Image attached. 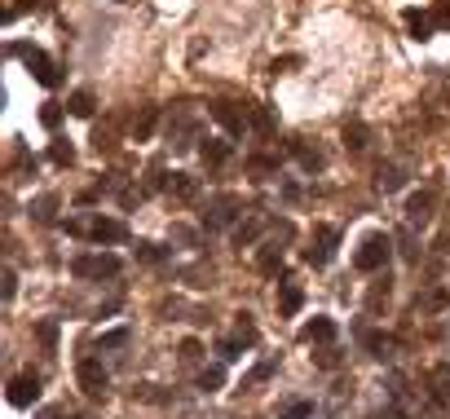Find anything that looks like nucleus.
Wrapping results in <instances>:
<instances>
[{
    "label": "nucleus",
    "instance_id": "5",
    "mask_svg": "<svg viewBox=\"0 0 450 419\" xmlns=\"http://www.w3.org/2000/svg\"><path fill=\"white\" fill-rule=\"evenodd\" d=\"M36 397H40V380L36 375H18L9 384V401H13V406H31Z\"/></svg>",
    "mask_w": 450,
    "mask_h": 419
},
{
    "label": "nucleus",
    "instance_id": "9",
    "mask_svg": "<svg viewBox=\"0 0 450 419\" xmlns=\"http://www.w3.org/2000/svg\"><path fill=\"white\" fill-rule=\"evenodd\" d=\"M300 335H305L309 344H327V340H336V323H331V318H313Z\"/></svg>",
    "mask_w": 450,
    "mask_h": 419
},
{
    "label": "nucleus",
    "instance_id": "11",
    "mask_svg": "<svg viewBox=\"0 0 450 419\" xmlns=\"http://www.w3.org/2000/svg\"><path fill=\"white\" fill-rule=\"evenodd\" d=\"M300 300H305V296H300V287H296L292 278H282V282H278V309H282V313H296Z\"/></svg>",
    "mask_w": 450,
    "mask_h": 419
},
{
    "label": "nucleus",
    "instance_id": "12",
    "mask_svg": "<svg viewBox=\"0 0 450 419\" xmlns=\"http://www.w3.org/2000/svg\"><path fill=\"white\" fill-rule=\"evenodd\" d=\"M155 120H159V111L155 106H142V115L132 120V142H146L150 132H155Z\"/></svg>",
    "mask_w": 450,
    "mask_h": 419
},
{
    "label": "nucleus",
    "instance_id": "1",
    "mask_svg": "<svg viewBox=\"0 0 450 419\" xmlns=\"http://www.w3.org/2000/svg\"><path fill=\"white\" fill-rule=\"evenodd\" d=\"M71 274H75V278H115V274H120V256H111V251H97V256H75V261H71Z\"/></svg>",
    "mask_w": 450,
    "mask_h": 419
},
{
    "label": "nucleus",
    "instance_id": "7",
    "mask_svg": "<svg viewBox=\"0 0 450 419\" xmlns=\"http://www.w3.org/2000/svg\"><path fill=\"white\" fill-rule=\"evenodd\" d=\"M208 111H212L230 132H243V128H247V111H235V102H212Z\"/></svg>",
    "mask_w": 450,
    "mask_h": 419
},
{
    "label": "nucleus",
    "instance_id": "25",
    "mask_svg": "<svg viewBox=\"0 0 450 419\" xmlns=\"http://www.w3.org/2000/svg\"><path fill=\"white\" fill-rule=\"evenodd\" d=\"M397 186H402L397 168H380V190H397Z\"/></svg>",
    "mask_w": 450,
    "mask_h": 419
},
{
    "label": "nucleus",
    "instance_id": "20",
    "mask_svg": "<svg viewBox=\"0 0 450 419\" xmlns=\"http://www.w3.org/2000/svg\"><path fill=\"white\" fill-rule=\"evenodd\" d=\"M221 380H225L221 366H208V371L199 375V389H208V393H212V389H221Z\"/></svg>",
    "mask_w": 450,
    "mask_h": 419
},
{
    "label": "nucleus",
    "instance_id": "16",
    "mask_svg": "<svg viewBox=\"0 0 450 419\" xmlns=\"http://www.w3.org/2000/svg\"><path fill=\"white\" fill-rule=\"evenodd\" d=\"M278 415H282V419H309V415H313V406H309V401H282Z\"/></svg>",
    "mask_w": 450,
    "mask_h": 419
},
{
    "label": "nucleus",
    "instance_id": "19",
    "mask_svg": "<svg viewBox=\"0 0 450 419\" xmlns=\"http://www.w3.org/2000/svg\"><path fill=\"white\" fill-rule=\"evenodd\" d=\"M432 393L450 397V366H437V371H432Z\"/></svg>",
    "mask_w": 450,
    "mask_h": 419
},
{
    "label": "nucleus",
    "instance_id": "6",
    "mask_svg": "<svg viewBox=\"0 0 450 419\" xmlns=\"http://www.w3.org/2000/svg\"><path fill=\"white\" fill-rule=\"evenodd\" d=\"M336 239H340V234L331 230V225H318V247H309V251H305V261H309V265H327V261H331V247H336Z\"/></svg>",
    "mask_w": 450,
    "mask_h": 419
},
{
    "label": "nucleus",
    "instance_id": "21",
    "mask_svg": "<svg viewBox=\"0 0 450 419\" xmlns=\"http://www.w3.org/2000/svg\"><path fill=\"white\" fill-rule=\"evenodd\" d=\"M256 234H261V221H247V225H239V230H235V243H239V247H247V243L256 239Z\"/></svg>",
    "mask_w": 450,
    "mask_h": 419
},
{
    "label": "nucleus",
    "instance_id": "24",
    "mask_svg": "<svg viewBox=\"0 0 450 419\" xmlns=\"http://www.w3.org/2000/svg\"><path fill=\"white\" fill-rule=\"evenodd\" d=\"M274 366H278V362H261L256 371H252V375L243 380V389H247V384H261V380H270V375H274Z\"/></svg>",
    "mask_w": 450,
    "mask_h": 419
},
{
    "label": "nucleus",
    "instance_id": "30",
    "mask_svg": "<svg viewBox=\"0 0 450 419\" xmlns=\"http://www.w3.org/2000/svg\"><path fill=\"white\" fill-rule=\"evenodd\" d=\"M40 419H71V415H66L62 406H49V411H40Z\"/></svg>",
    "mask_w": 450,
    "mask_h": 419
},
{
    "label": "nucleus",
    "instance_id": "17",
    "mask_svg": "<svg viewBox=\"0 0 450 419\" xmlns=\"http://www.w3.org/2000/svg\"><path fill=\"white\" fill-rule=\"evenodd\" d=\"M168 190H173L177 199H194V190H199V186H194V181H190L186 173H177V177L168 181Z\"/></svg>",
    "mask_w": 450,
    "mask_h": 419
},
{
    "label": "nucleus",
    "instance_id": "31",
    "mask_svg": "<svg viewBox=\"0 0 450 419\" xmlns=\"http://www.w3.org/2000/svg\"><path fill=\"white\" fill-rule=\"evenodd\" d=\"M13 287H18V278H13V270L5 274V300H13Z\"/></svg>",
    "mask_w": 450,
    "mask_h": 419
},
{
    "label": "nucleus",
    "instance_id": "27",
    "mask_svg": "<svg viewBox=\"0 0 450 419\" xmlns=\"http://www.w3.org/2000/svg\"><path fill=\"white\" fill-rule=\"evenodd\" d=\"M40 340H44V349H54V340H58V327H54V323H40Z\"/></svg>",
    "mask_w": 450,
    "mask_h": 419
},
{
    "label": "nucleus",
    "instance_id": "28",
    "mask_svg": "<svg viewBox=\"0 0 450 419\" xmlns=\"http://www.w3.org/2000/svg\"><path fill=\"white\" fill-rule=\"evenodd\" d=\"M54 159H58V163H71V146L58 142V146H54Z\"/></svg>",
    "mask_w": 450,
    "mask_h": 419
},
{
    "label": "nucleus",
    "instance_id": "23",
    "mask_svg": "<svg viewBox=\"0 0 450 419\" xmlns=\"http://www.w3.org/2000/svg\"><path fill=\"white\" fill-rule=\"evenodd\" d=\"M97 344H102V349H124V344H128V331H124V327H120V331H106Z\"/></svg>",
    "mask_w": 450,
    "mask_h": 419
},
{
    "label": "nucleus",
    "instance_id": "14",
    "mask_svg": "<svg viewBox=\"0 0 450 419\" xmlns=\"http://www.w3.org/2000/svg\"><path fill=\"white\" fill-rule=\"evenodd\" d=\"M428 208H432V194H415L411 204H406V216H411V225H424V221H428Z\"/></svg>",
    "mask_w": 450,
    "mask_h": 419
},
{
    "label": "nucleus",
    "instance_id": "13",
    "mask_svg": "<svg viewBox=\"0 0 450 419\" xmlns=\"http://www.w3.org/2000/svg\"><path fill=\"white\" fill-rule=\"evenodd\" d=\"M278 261H282V247H274V243H265V247L256 251V270H261V274H274Z\"/></svg>",
    "mask_w": 450,
    "mask_h": 419
},
{
    "label": "nucleus",
    "instance_id": "10",
    "mask_svg": "<svg viewBox=\"0 0 450 419\" xmlns=\"http://www.w3.org/2000/svg\"><path fill=\"white\" fill-rule=\"evenodd\" d=\"M230 216H235V199H216L212 212H204V225H208V230H221Z\"/></svg>",
    "mask_w": 450,
    "mask_h": 419
},
{
    "label": "nucleus",
    "instance_id": "2",
    "mask_svg": "<svg viewBox=\"0 0 450 419\" xmlns=\"http://www.w3.org/2000/svg\"><path fill=\"white\" fill-rule=\"evenodd\" d=\"M71 234H85V239H93V243H124L128 239V230L120 225V221H106V216H97V221H89V225H66Z\"/></svg>",
    "mask_w": 450,
    "mask_h": 419
},
{
    "label": "nucleus",
    "instance_id": "26",
    "mask_svg": "<svg viewBox=\"0 0 450 419\" xmlns=\"http://www.w3.org/2000/svg\"><path fill=\"white\" fill-rule=\"evenodd\" d=\"M137 256H142L146 265H159V261H163V251H159L155 243H142V247H137Z\"/></svg>",
    "mask_w": 450,
    "mask_h": 419
},
{
    "label": "nucleus",
    "instance_id": "22",
    "mask_svg": "<svg viewBox=\"0 0 450 419\" xmlns=\"http://www.w3.org/2000/svg\"><path fill=\"white\" fill-rule=\"evenodd\" d=\"M71 111H75V115H93V93L80 89V93L71 97Z\"/></svg>",
    "mask_w": 450,
    "mask_h": 419
},
{
    "label": "nucleus",
    "instance_id": "29",
    "mask_svg": "<svg viewBox=\"0 0 450 419\" xmlns=\"http://www.w3.org/2000/svg\"><path fill=\"white\" fill-rule=\"evenodd\" d=\"M181 358L194 362V358H199V344H194V340H186V344H181Z\"/></svg>",
    "mask_w": 450,
    "mask_h": 419
},
{
    "label": "nucleus",
    "instance_id": "3",
    "mask_svg": "<svg viewBox=\"0 0 450 419\" xmlns=\"http://www.w3.org/2000/svg\"><path fill=\"white\" fill-rule=\"evenodd\" d=\"M354 261H358V270H366V274L380 270V265L389 261V239H385V234H371V239L358 247V256H354Z\"/></svg>",
    "mask_w": 450,
    "mask_h": 419
},
{
    "label": "nucleus",
    "instance_id": "4",
    "mask_svg": "<svg viewBox=\"0 0 450 419\" xmlns=\"http://www.w3.org/2000/svg\"><path fill=\"white\" fill-rule=\"evenodd\" d=\"M75 375H80V384H85V393H89V397H102V393H106V384H111L106 371H102V362H93V358H89V362H80V371H75Z\"/></svg>",
    "mask_w": 450,
    "mask_h": 419
},
{
    "label": "nucleus",
    "instance_id": "8",
    "mask_svg": "<svg viewBox=\"0 0 450 419\" xmlns=\"http://www.w3.org/2000/svg\"><path fill=\"white\" fill-rule=\"evenodd\" d=\"M23 58H27V66L36 71V80L40 84H58V71H54V62H49L40 49H23Z\"/></svg>",
    "mask_w": 450,
    "mask_h": 419
},
{
    "label": "nucleus",
    "instance_id": "18",
    "mask_svg": "<svg viewBox=\"0 0 450 419\" xmlns=\"http://www.w3.org/2000/svg\"><path fill=\"white\" fill-rule=\"evenodd\" d=\"M204 159L208 163H225L230 159V146L225 142H204Z\"/></svg>",
    "mask_w": 450,
    "mask_h": 419
},
{
    "label": "nucleus",
    "instance_id": "15",
    "mask_svg": "<svg viewBox=\"0 0 450 419\" xmlns=\"http://www.w3.org/2000/svg\"><path fill=\"white\" fill-rule=\"evenodd\" d=\"M54 212H58V199L54 194H44V199L31 204V216H36V221H54Z\"/></svg>",
    "mask_w": 450,
    "mask_h": 419
}]
</instances>
